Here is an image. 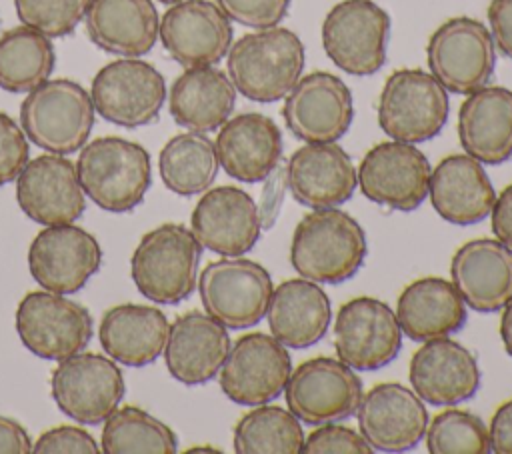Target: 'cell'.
Returning a JSON list of instances; mask_svg holds the SVG:
<instances>
[{
  "label": "cell",
  "instance_id": "cell-1",
  "mask_svg": "<svg viewBox=\"0 0 512 454\" xmlns=\"http://www.w3.org/2000/svg\"><path fill=\"white\" fill-rule=\"evenodd\" d=\"M364 228L340 208H316L302 216L290 242V264L318 284H342L364 264Z\"/></svg>",
  "mask_w": 512,
  "mask_h": 454
},
{
  "label": "cell",
  "instance_id": "cell-2",
  "mask_svg": "<svg viewBox=\"0 0 512 454\" xmlns=\"http://www.w3.org/2000/svg\"><path fill=\"white\" fill-rule=\"evenodd\" d=\"M226 56L228 78L236 92L254 102L284 98L304 70V44L296 32L282 26L244 34Z\"/></svg>",
  "mask_w": 512,
  "mask_h": 454
},
{
  "label": "cell",
  "instance_id": "cell-3",
  "mask_svg": "<svg viewBox=\"0 0 512 454\" xmlns=\"http://www.w3.org/2000/svg\"><path fill=\"white\" fill-rule=\"evenodd\" d=\"M76 172L84 194L116 214L136 208L152 184L148 150L120 136H100L84 144Z\"/></svg>",
  "mask_w": 512,
  "mask_h": 454
},
{
  "label": "cell",
  "instance_id": "cell-4",
  "mask_svg": "<svg viewBox=\"0 0 512 454\" xmlns=\"http://www.w3.org/2000/svg\"><path fill=\"white\" fill-rule=\"evenodd\" d=\"M202 246L190 228L166 222L146 232L130 258L138 292L156 304H178L196 288Z\"/></svg>",
  "mask_w": 512,
  "mask_h": 454
},
{
  "label": "cell",
  "instance_id": "cell-5",
  "mask_svg": "<svg viewBox=\"0 0 512 454\" xmlns=\"http://www.w3.org/2000/svg\"><path fill=\"white\" fill-rule=\"evenodd\" d=\"M94 114L86 88L68 78H48L22 100L20 126L34 146L68 156L86 144Z\"/></svg>",
  "mask_w": 512,
  "mask_h": 454
},
{
  "label": "cell",
  "instance_id": "cell-6",
  "mask_svg": "<svg viewBox=\"0 0 512 454\" xmlns=\"http://www.w3.org/2000/svg\"><path fill=\"white\" fill-rule=\"evenodd\" d=\"M376 112L382 132L392 140L428 142L448 120V90L430 72L400 68L386 78Z\"/></svg>",
  "mask_w": 512,
  "mask_h": 454
},
{
  "label": "cell",
  "instance_id": "cell-7",
  "mask_svg": "<svg viewBox=\"0 0 512 454\" xmlns=\"http://www.w3.org/2000/svg\"><path fill=\"white\" fill-rule=\"evenodd\" d=\"M390 16L372 0H342L322 22V48L340 70L370 76L386 62Z\"/></svg>",
  "mask_w": 512,
  "mask_h": 454
},
{
  "label": "cell",
  "instance_id": "cell-8",
  "mask_svg": "<svg viewBox=\"0 0 512 454\" xmlns=\"http://www.w3.org/2000/svg\"><path fill=\"white\" fill-rule=\"evenodd\" d=\"M14 326L20 342L44 360H62L82 352L94 332L92 316L80 302L44 288L24 294Z\"/></svg>",
  "mask_w": 512,
  "mask_h": 454
},
{
  "label": "cell",
  "instance_id": "cell-9",
  "mask_svg": "<svg viewBox=\"0 0 512 454\" xmlns=\"http://www.w3.org/2000/svg\"><path fill=\"white\" fill-rule=\"evenodd\" d=\"M196 286L204 312L232 330L258 324L266 316L274 290L268 270L240 256L206 264Z\"/></svg>",
  "mask_w": 512,
  "mask_h": 454
},
{
  "label": "cell",
  "instance_id": "cell-10",
  "mask_svg": "<svg viewBox=\"0 0 512 454\" xmlns=\"http://www.w3.org/2000/svg\"><path fill=\"white\" fill-rule=\"evenodd\" d=\"M430 74L454 94H470L488 84L496 64L490 30L474 18L456 16L440 24L428 44Z\"/></svg>",
  "mask_w": 512,
  "mask_h": 454
},
{
  "label": "cell",
  "instance_id": "cell-11",
  "mask_svg": "<svg viewBox=\"0 0 512 454\" xmlns=\"http://www.w3.org/2000/svg\"><path fill=\"white\" fill-rule=\"evenodd\" d=\"M56 406L80 424L104 422L124 396V376L116 360L96 352H76L58 360L50 374Z\"/></svg>",
  "mask_w": 512,
  "mask_h": 454
},
{
  "label": "cell",
  "instance_id": "cell-12",
  "mask_svg": "<svg viewBox=\"0 0 512 454\" xmlns=\"http://www.w3.org/2000/svg\"><path fill=\"white\" fill-rule=\"evenodd\" d=\"M90 98L104 120L138 128L158 118L166 100V82L150 62L124 56L96 72Z\"/></svg>",
  "mask_w": 512,
  "mask_h": 454
},
{
  "label": "cell",
  "instance_id": "cell-13",
  "mask_svg": "<svg viewBox=\"0 0 512 454\" xmlns=\"http://www.w3.org/2000/svg\"><path fill=\"white\" fill-rule=\"evenodd\" d=\"M362 382L340 358L316 356L300 362L284 388L288 410L304 424L350 418L362 400Z\"/></svg>",
  "mask_w": 512,
  "mask_h": 454
},
{
  "label": "cell",
  "instance_id": "cell-14",
  "mask_svg": "<svg viewBox=\"0 0 512 454\" xmlns=\"http://www.w3.org/2000/svg\"><path fill=\"white\" fill-rule=\"evenodd\" d=\"M292 372L288 348L272 334L248 332L230 344L220 368L224 396L240 406H258L278 398Z\"/></svg>",
  "mask_w": 512,
  "mask_h": 454
},
{
  "label": "cell",
  "instance_id": "cell-15",
  "mask_svg": "<svg viewBox=\"0 0 512 454\" xmlns=\"http://www.w3.org/2000/svg\"><path fill=\"white\" fill-rule=\"evenodd\" d=\"M432 166L422 150L400 140L372 146L356 170L360 192L390 210L410 212L428 198Z\"/></svg>",
  "mask_w": 512,
  "mask_h": 454
},
{
  "label": "cell",
  "instance_id": "cell-16",
  "mask_svg": "<svg viewBox=\"0 0 512 454\" xmlns=\"http://www.w3.org/2000/svg\"><path fill=\"white\" fill-rule=\"evenodd\" d=\"M336 356L354 370H378L402 348L396 312L382 300L358 296L340 306L334 320Z\"/></svg>",
  "mask_w": 512,
  "mask_h": 454
},
{
  "label": "cell",
  "instance_id": "cell-17",
  "mask_svg": "<svg viewBox=\"0 0 512 454\" xmlns=\"http://www.w3.org/2000/svg\"><path fill=\"white\" fill-rule=\"evenodd\" d=\"M102 248L88 230L76 224L44 226L30 242L28 270L40 288L74 294L98 272Z\"/></svg>",
  "mask_w": 512,
  "mask_h": 454
},
{
  "label": "cell",
  "instance_id": "cell-18",
  "mask_svg": "<svg viewBox=\"0 0 512 454\" xmlns=\"http://www.w3.org/2000/svg\"><path fill=\"white\" fill-rule=\"evenodd\" d=\"M282 116L288 130L302 142H336L354 118L350 88L322 70L300 76L284 96Z\"/></svg>",
  "mask_w": 512,
  "mask_h": 454
},
{
  "label": "cell",
  "instance_id": "cell-19",
  "mask_svg": "<svg viewBox=\"0 0 512 454\" xmlns=\"http://www.w3.org/2000/svg\"><path fill=\"white\" fill-rule=\"evenodd\" d=\"M158 36L180 66H214L232 46V24L210 0H182L162 14Z\"/></svg>",
  "mask_w": 512,
  "mask_h": 454
},
{
  "label": "cell",
  "instance_id": "cell-20",
  "mask_svg": "<svg viewBox=\"0 0 512 454\" xmlns=\"http://www.w3.org/2000/svg\"><path fill=\"white\" fill-rule=\"evenodd\" d=\"M364 440L378 452H406L416 448L428 426L424 400L400 382L372 386L356 408Z\"/></svg>",
  "mask_w": 512,
  "mask_h": 454
},
{
  "label": "cell",
  "instance_id": "cell-21",
  "mask_svg": "<svg viewBox=\"0 0 512 454\" xmlns=\"http://www.w3.org/2000/svg\"><path fill=\"white\" fill-rule=\"evenodd\" d=\"M76 164L54 152L26 162L16 178V202L22 212L42 224H72L86 210Z\"/></svg>",
  "mask_w": 512,
  "mask_h": 454
},
{
  "label": "cell",
  "instance_id": "cell-22",
  "mask_svg": "<svg viewBox=\"0 0 512 454\" xmlns=\"http://www.w3.org/2000/svg\"><path fill=\"white\" fill-rule=\"evenodd\" d=\"M190 230L202 248L220 256H242L254 248L262 214L254 198L238 186L204 190L190 216Z\"/></svg>",
  "mask_w": 512,
  "mask_h": 454
},
{
  "label": "cell",
  "instance_id": "cell-23",
  "mask_svg": "<svg viewBox=\"0 0 512 454\" xmlns=\"http://www.w3.org/2000/svg\"><path fill=\"white\" fill-rule=\"evenodd\" d=\"M408 380L424 402L452 406L478 392L482 372L476 356L464 344L442 336L422 342L412 354Z\"/></svg>",
  "mask_w": 512,
  "mask_h": 454
},
{
  "label": "cell",
  "instance_id": "cell-24",
  "mask_svg": "<svg viewBox=\"0 0 512 454\" xmlns=\"http://www.w3.org/2000/svg\"><path fill=\"white\" fill-rule=\"evenodd\" d=\"M292 198L306 208H336L352 198L358 178L348 152L336 142H306L288 160Z\"/></svg>",
  "mask_w": 512,
  "mask_h": 454
},
{
  "label": "cell",
  "instance_id": "cell-25",
  "mask_svg": "<svg viewBox=\"0 0 512 454\" xmlns=\"http://www.w3.org/2000/svg\"><path fill=\"white\" fill-rule=\"evenodd\" d=\"M224 324L206 312L190 310L170 324L164 362L170 376L186 386L206 384L220 372L230 350Z\"/></svg>",
  "mask_w": 512,
  "mask_h": 454
},
{
  "label": "cell",
  "instance_id": "cell-26",
  "mask_svg": "<svg viewBox=\"0 0 512 454\" xmlns=\"http://www.w3.org/2000/svg\"><path fill=\"white\" fill-rule=\"evenodd\" d=\"M450 278L474 312H498L512 298V248L498 238L462 244L450 260Z\"/></svg>",
  "mask_w": 512,
  "mask_h": 454
},
{
  "label": "cell",
  "instance_id": "cell-27",
  "mask_svg": "<svg viewBox=\"0 0 512 454\" xmlns=\"http://www.w3.org/2000/svg\"><path fill=\"white\" fill-rule=\"evenodd\" d=\"M214 148L230 178L254 184L276 170L282 156V132L272 118L244 112L220 126Z\"/></svg>",
  "mask_w": 512,
  "mask_h": 454
},
{
  "label": "cell",
  "instance_id": "cell-28",
  "mask_svg": "<svg viewBox=\"0 0 512 454\" xmlns=\"http://www.w3.org/2000/svg\"><path fill=\"white\" fill-rule=\"evenodd\" d=\"M428 196L436 214L458 226L488 218L496 200L482 162L468 154H448L436 164L430 174Z\"/></svg>",
  "mask_w": 512,
  "mask_h": 454
},
{
  "label": "cell",
  "instance_id": "cell-29",
  "mask_svg": "<svg viewBox=\"0 0 512 454\" xmlns=\"http://www.w3.org/2000/svg\"><path fill=\"white\" fill-rule=\"evenodd\" d=\"M458 138L464 152L482 164L512 158V90L482 86L460 104Z\"/></svg>",
  "mask_w": 512,
  "mask_h": 454
},
{
  "label": "cell",
  "instance_id": "cell-30",
  "mask_svg": "<svg viewBox=\"0 0 512 454\" xmlns=\"http://www.w3.org/2000/svg\"><path fill=\"white\" fill-rule=\"evenodd\" d=\"M266 320L272 336L286 348H310L328 332L332 322L330 298L314 280H284L272 290Z\"/></svg>",
  "mask_w": 512,
  "mask_h": 454
},
{
  "label": "cell",
  "instance_id": "cell-31",
  "mask_svg": "<svg viewBox=\"0 0 512 454\" xmlns=\"http://www.w3.org/2000/svg\"><path fill=\"white\" fill-rule=\"evenodd\" d=\"M84 24L100 50L138 58L154 48L160 18L152 0H90Z\"/></svg>",
  "mask_w": 512,
  "mask_h": 454
},
{
  "label": "cell",
  "instance_id": "cell-32",
  "mask_svg": "<svg viewBox=\"0 0 512 454\" xmlns=\"http://www.w3.org/2000/svg\"><path fill=\"white\" fill-rule=\"evenodd\" d=\"M168 318L156 306L118 304L104 312L98 340L106 356L118 364L140 368L152 364L166 346Z\"/></svg>",
  "mask_w": 512,
  "mask_h": 454
},
{
  "label": "cell",
  "instance_id": "cell-33",
  "mask_svg": "<svg viewBox=\"0 0 512 454\" xmlns=\"http://www.w3.org/2000/svg\"><path fill=\"white\" fill-rule=\"evenodd\" d=\"M396 318L402 334L414 342H426L458 332L466 324L468 312L452 282L424 276L400 292Z\"/></svg>",
  "mask_w": 512,
  "mask_h": 454
},
{
  "label": "cell",
  "instance_id": "cell-34",
  "mask_svg": "<svg viewBox=\"0 0 512 454\" xmlns=\"http://www.w3.org/2000/svg\"><path fill=\"white\" fill-rule=\"evenodd\" d=\"M236 88L216 66L186 68L170 86L168 110L176 124L192 132H212L232 114Z\"/></svg>",
  "mask_w": 512,
  "mask_h": 454
},
{
  "label": "cell",
  "instance_id": "cell-35",
  "mask_svg": "<svg viewBox=\"0 0 512 454\" xmlns=\"http://www.w3.org/2000/svg\"><path fill=\"white\" fill-rule=\"evenodd\" d=\"M220 162L214 142L202 132L172 136L160 150L158 172L164 186L180 196H194L212 186Z\"/></svg>",
  "mask_w": 512,
  "mask_h": 454
},
{
  "label": "cell",
  "instance_id": "cell-36",
  "mask_svg": "<svg viewBox=\"0 0 512 454\" xmlns=\"http://www.w3.org/2000/svg\"><path fill=\"white\" fill-rule=\"evenodd\" d=\"M56 64L48 36L22 24L0 34V88L12 94L30 92L52 74Z\"/></svg>",
  "mask_w": 512,
  "mask_h": 454
},
{
  "label": "cell",
  "instance_id": "cell-37",
  "mask_svg": "<svg viewBox=\"0 0 512 454\" xmlns=\"http://www.w3.org/2000/svg\"><path fill=\"white\" fill-rule=\"evenodd\" d=\"M302 444L300 420L282 406L258 404L234 424L232 448L238 454H298Z\"/></svg>",
  "mask_w": 512,
  "mask_h": 454
},
{
  "label": "cell",
  "instance_id": "cell-38",
  "mask_svg": "<svg viewBox=\"0 0 512 454\" xmlns=\"http://www.w3.org/2000/svg\"><path fill=\"white\" fill-rule=\"evenodd\" d=\"M100 448L106 454H174L178 438L150 412L122 406L104 420Z\"/></svg>",
  "mask_w": 512,
  "mask_h": 454
},
{
  "label": "cell",
  "instance_id": "cell-39",
  "mask_svg": "<svg viewBox=\"0 0 512 454\" xmlns=\"http://www.w3.org/2000/svg\"><path fill=\"white\" fill-rule=\"evenodd\" d=\"M426 450L430 454H488L490 436L488 426L480 416L446 408L438 412L426 426Z\"/></svg>",
  "mask_w": 512,
  "mask_h": 454
},
{
  "label": "cell",
  "instance_id": "cell-40",
  "mask_svg": "<svg viewBox=\"0 0 512 454\" xmlns=\"http://www.w3.org/2000/svg\"><path fill=\"white\" fill-rule=\"evenodd\" d=\"M88 4L90 0H14L20 22L48 38L72 34L84 18Z\"/></svg>",
  "mask_w": 512,
  "mask_h": 454
},
{
  "label": "cell",
  "instance_id": "cell-41",
  "mask_svg": "<svg viewBox=\"0 0 512 454\" xmlns=\"http://www.w3.org/2000/svg\"><path fill=\"white\" fill-rule=\"evenodd\" d=\"M304 454H372L374 448L350 426L326 422L318 424L302 444Z\"/></svg>",
  "mask_w": 512,
  "mask_h": 454
},
{
  "label": "cell",
  "instance_id": "cell-42",
  "mask_svg": "<svg viewBox=\"0 0 512 454\" xmlns=\"http://www.w3.org/2000/svg\"><path fill=\"white\" fill-rule=\"evenodd\" d=\"M216 4L230 20L256 30L278 26L290 8V0H216Z\"/></svg>",
  "mask_w": 512,
  "mask_h": 454
},
{
  "label": "cell",
  "instance_id": "cell-43",
  "mask_svg": "<svg viewBox=\"0 0 512 454\" xmlns=\"http://www.w3.org/2000/svg\"><path fill=\"white\" fill-rule=\"evenodd\" d=\"M30 156L28 138L20 124L6 112H0V186L18 178Z\"/></svg>",
  "mask_w": 512,
  "mask_h": 454
},
{
  "label": "cell",
  "instance_id": "cell-44",
  "mask_svg": "<svg viewBox=\"0 0 512 454\" xmlns=\"http://www.w3.org/2000/svg\"><path fill=\"white\" fill-rule=\"evenodd\" d=\"M102 448L96 438L80 426H54L32 444L34 454H98Z\"/></svg>",
  "mask_w": 512,
  "mask_h": 454
},
{
  "label": "cell",
  "instance_id": "cell-45",
  "mask_svg": "<svg viewBox=\"0 0 512 454\" xmlns=\"http://www.w3.org/2000/svg\"><path fill=\"white\" fill-rule=\"evenodd\" d=\"M488 24L494 46L512 60V0H492L488 6Z\"/></svg>",
  "mask_w": 512,
  "mask_h": 454
},
{
  "label": "cell",
  "instance_id": "cell-46",
  "mask_svg": "<svg viewBox=\"0 0 512 454\" xmlns=\"http://www.w3.org/2000/svg\"><path fill=\"white\" fill-rule=\"evenodd\" d=\"M490 436V450L496 454H512V398L502 402L488 426Z\"/></svg>",
  "mask_w": 512,
  "mask_h": 454
},
{
  "label": "cell",
  "instance_id": "cell-47",
  "mask_svg": "<svg viewBox=\"0 0 512 454\" xmlns=\"http://www.w3.org/2000/svg\"><path fill=\"white\" fill-rule=\"evenodd\" d=\"M490 224L494 236L512 248V184H508L500 196H496L490 212Z\"/></svg>",
  "mask_w": 512,
  "mask_h": 454
},
{
  "label": "cell",
  "instance_id": "cell-48",
  "mask_svg": "<svg viewBox=\"0 0 512 454\" xmlns=\"http://www.w3.org/2000/svg\"><path fill=\"white\" fill-rule=\"evenodd\" d=\"M32 440L24 426L14 418L0 414V454H28Z\"/></svg>",
  "mask_w": 512,
  "mask_h": 454
},
{
  "label": "cell",
  "instance_id": "cell-49",
  "mask_svg": "<svg viewBox=\"0 0 512 454\" xmlns=\"http://www.w3.org/2000/svg\"><path fill=\"white\" fill-rule=\"evenodd\" d=\"M500 340L508 356H512V298L504 304L500 316Z\"/></svg>",
  "mask_w": 512,
  "mask_h": 454
},
{
  "label": "cell",
  "instance_id": "cell-50",
  "mask_svg": "<svg viewBox=\"0 0 512 454\" xmlns=\"http://www.w3.org/2000/svg\"><path fill=\"white\" fill-rule=\"evenodd\" d=\"M158 2H162V4H176V2H182V0H158Z\"/></svg>",
  "mask_w": 512,
  "mask_h": 454
}]
</instances>
